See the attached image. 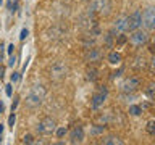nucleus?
Returning <instances> with one entry per match:
<instances>
[{
    "label": "nucleus",
    "instance_id": "1",
    "mask_svg": "<svg viewBox=\"0 0 155 145\" xmlns=\"http://www.w3.org/2000/svg\"><path fill=\"white\" fill-rule=\"evenodd\" d=\"M47 95V89L42 84H34L31 89H29V94L26 95V106L28 108H37V106L42 105L44 98Z\"/></svg>",
    "mask_w": 155,
    "mask_h": 145
},
{
    "label": "nucleus",
    "instance_id": "2",
    "mask_svg": "<svg viewBox=\"0 0 155 145\" xmlns=\"http://www.w3.org/2000/svg\"><path fill=\"white\" fill-rule=\"evenodd\" d=\"M111 10V3L110 0H92L89 11L94 14H108Z\"/></svg>",
    "mask_w": 155,
    "mask_h": 145
},
{
    "label": "nucleus",
    "instance_id": "3",
    "mask_svg": "<svg viewBox=\"0 0 155 145\" xmlns=\"http://www.w3.org/2000/svg\"><path fill=\"white\" fill-rule=\"evenodd\" d=\"M149 40V32L147 29H136V31H133V34L129 36V44L134 47H142L144 44H147Z\"/></svg>",
    "mask_w": 155,
    "mask_h": 145
},
{
    "label": "nucleus",
    "instance_id": "4",
    "mask_svg": "<svg viewBox=\"0 0 155 145\" xmlns=\"http://www.w3.org/2000/svg\"><path fill=\"white\" fill-rule=\"evenodd\" d=\"M55 129H57V123H55V119H52V118H44L41 123H37V126H36V130L42 135H52L55 132Z\"/></svg>",
    "mask_w": 155,
    "mask_h": 145
},
{
    "label": "nucleus",
    "instance_id": "5",
    "mask_svg": "<svg viewBox=\"0 0 155 145\" xmlns=\"http://www.w3.org/2000/svg\"><path fill=\"white\" fill-rule=\"evenodd\" d=\"M142 24L147 31H155V7H149L144 10Z\"/></svg>",
    "mask_w": 155,
    "mask_h": 145
},
{
    "label": "nucleus",
    "instance_id": "6",
    "mask_svg": "<svg viewBox=\"0 0 155 145\" xmlns=\"http://www.w3.org/2000/svg\"><path fill=\"white\" fill-rule=\"evenodd\" d=\"M128 31V16H120L115 19L113 27H111V36H121L123 32Z\"/></svg>",
    "mask_w": 155,
    "mask_h": 145
},
{
    "label": "nucleus",
    "instance_id": "7",
    "mask_svg": "<svg viewBox=\"0 0 155 145\" xmlns=\"http://www.w3.org/2000/svg\"><path fill=\"white\" fill-rule=\"evenodd\" d=\"M142 26V11L140 10H136L134 13H131L128 16V31H136Z\"/></svg>",
    "mask_w": 155,
    "mask_h": 145
},
{
    "label": "nucleus",
    "instance_id": "8",
    "mask_svg": "<svg viewBox=\"0 0 155 145\" xmlns=\"http://www.w3.org/2000/svg\"><path fill=\"white\" fill-rule=\"evenodd\" d=\"M66 71H68V68H66L65 63L57 61V63H53L52 68H50V76L53 79H61V77L66 76Z\"/></svg>",
    "mask_w": 155,
    "mask_h": 145
},
{
    "label": "nucleus",
    "instance_id": "9",
    "mask_svg": "<svg viewBox=\"0 0 155 145\" xmlns=\"http://www.w3.org/2000/svg\"><path fill=\"white\" fill-rule=\"evenodd\" d=\"M107 95H108V92H107L105 87H100L99 92H95L94 97H92V108H99L105 103L107 100Z\"/></svg>",
    "mask_w": 155,
    "mask_h": 145
},
{
    "label": "nucleus",
    "instance_id": "10",
    "mask_svg": "<svg viewBox=\"0 0 155 145\" xmlns=\"http://www.w3.org/2000/svg\"><path fill=\"white\" fill-rule=\"evenodd\" d=\"M140 85V81H139V77H129V79H126L123 82V85H121V89H123V92H134L137 87Z\"/></svg>",
    "mask_w": 155,
    "mask_h": 145
},
{
    "label": "nucleus",
    "instance_id": "11",
    "mask_svg": "<svg viewBox=\"0 0 155 145\" xmlns=\"http://www.w3.org/2000/svg\"><path fill=\"white\" fill-rule=\"evenodd\" d=\"M82 140H84V129L81 126H76L70 132V142L71 143H81Z\"/></svg>",
    "mask_w": 155,
    "mask_h": 145
},
{
    "label": "nucleus",
    "instance_id": "12",
    "mask_svg": "<svg viewBox=\"0 0 155 145\" xmlns=\"http://www.w3.org/2000/svg\"><path fill=\"white\" fill-rule=\"evenodd\" d=\"M100 56H102V53L97 48H89L86 52V61H99Z\"/></svg>",
    "mask_w": 155,
    "mask_h": 145
},
{
    "label": "nucleus",
    "instance_id": "13",
    "mask_svg": "<svg viewBox=\"0 0 155 145\" xmlns=\"http://www.w3.org/2000/svg\"><path fill=\"white\" fill-rule=\"evenodd\" d=\"M107 60H108L110 65H120L121 63V55L118 52H110L108 56H107Z\"/></svg>",
    "mask_w": 155,
    "mask_h": 145
},
{
    "label": "nucleus",
    "instance_id": "14",
    "mask_svg": "<svg viewBox=\"0 0 155 145\" xmlns=\"http://www.w3.org/2000/svg\"><path fill=\"white\" fill-rule=\"evenodd\" d=\"M102 143H105V145H121L123 140H121L120 137H115V135H110V137L102 140Z\"/></svg>",
    "mask_w": 155,
    "mask_h": 145
},
{
    "label": "nucleus",
    "instance_id": "15",
    "mask_svg": "<svg viewBox=\"0 0 155 145\" xmlns=\"http://www.w3.org/2000/svg\"><path fill=\"white\" fill-rule=\"evenodd\" d=\"M140 113H142V108H140L139 105H131V106H129V114H133V116H139Z\"/></svg>",
    "mask_w": 155,
    "mask_h": 145
},
{
    "label": "nucleus",
    "instance_id": "16",
    "mask_svg": "<svg viewBox=\"0 0 155 145\" xmlns=\"http://www.w3.org/2000/svg\"><path fill=\"white\" fill-rule=\"evenodd\" d=\"M145 130H147V134L155 135V121H149L147 126H145Z\"/></svg>",
    "mask_w": 155,
    "mask_h": 145
},
{
    "label": "nucleus",
    "instance_id": "17",
    "mask_svg": "<svg viewBox=\"0 0 155 145\" xmlns=\"http://www.w3.org/2000/svg\"><path fill=\"white\" fill-rule=\"evenodd\" d=\"M87 79H89V81H95L97 79V69L91 68V69L87 71Z\"/></svg>",
    "mask_w": 155,
    "mask_h": 145
},
{
    "label": "nucleus",
    "instance_id": "18",
    "mask_svg": "<svg viewBox=\"0 0 155 145\" xmlns=\"http://www.w3.org/2000/svg\"><path fill=\"white\" fill-rule=\"evenodd\" d=\"M55 134H57V137H65L66 135V127H57L55 129Z\"/></svg>",
    "mask_w": 155,
    "mask_h": 145
},
{
    "label": "nucleus",
    "instance_id": "19",
    "mask_svg": "<svg viewBox=\"0 0 155 145\" xmlns=\"http://www.w3.org/2000/svg\"><path fill=\"white\" fill-rule=\"evenodd\" d=\"M104 130H105V127H104V126H95V127L91 130V134H92V135H97V134H102Z\"/></svg>",
    "mask_w": 155,
    "mask_h": 145
},
{
    "label": "nucleus",
    "instance_id": "20",
    "mask_svg": "<svg viewBox=\"0 0 155 145\" xmlns=\"http://www.w3.org/2000/svg\"><path fill=\"white\" fill-rule=\"evenodd\" d=\"M36 140H34V135H31V134H26L23 137V143H34Z\"/></svg>",
    "mask_w": 155,
    "mask_h": 145
},
{
    "label": "nucleus",
    "instance_id": "21",
    "mask_svg": "<svg viewBox=\"0 0 155 145\" xmlns=\"http://www.w3.org/2000/svg\"><path fill=\"white\" fill-rule=\"evenodd\" d=\"M15 121H16V113L15 111H12V114H10V118H8V126L13 129V126H15Z\"/></svg>",
    "mask_w": 155,
    "mask_h": 145
},
{
    "label": "nucleus",
    "instance_id": "22",
    "mask_svg": "<svg viewBox=\"0 0 155 145\" xmlns=\"http://www.w3.org/2000/svg\"><path fill=\"white\" fill-rule=\"evenodd\" d=\"M136 61H137V63H136V68H140V66H145V60H144V56H137V58H136Z\"/></svg>",
    "mask_w": 155,
    "mask_h": 145
},
{
    "label": "nucleus",
    "instance_id": "23",
    "mask_svg": "<svg viewBox=\"0 0 155 145\" xmlns=\"http://www.w3.org/2000/svg\"><path fill=\"white\" fill-rule=\"evenodd\" d=\"M19 77H21V72H13V74L10 76V81H12V84L18 82V81H19Z\"/></svg>",
    "mask_w": 155,
    "mask_h": 145
},
{
    "label": "nucleus",
    "instance_id": "24",
    "mask_svg": "<svg viewBox=\"0 0 155 145\" xmlns=\"http://www.w3.org/2000/svg\"><path fill=\"white\" fill-rule=\"evenodd\" d=\"M28 36H29V31H28L26 27H23L21 32H19V40H24V39H26Z\"/></svg>",
    "mask_w": 155,
    "mask_h": 145
},
{
    "label": "nucleus",
    "instance_id": "25",
    "mask_svg": "<svg viewBox=\"0 0 155 145\" xmlns=\"http://www.w3.org/2000/svg\"><path fill=\"white\" fill-rule=\"evenodd\" d=\"M12 87H13L12 84H8L7 87H5V94H7V97H12L13 95V89H12Z\"/></svg>",
    "mask_w": 155,
    "mask_h": 145
},
{
    "label": "nucleus",
    "instance_id": "26",
    "mask_svg": "<svg viewBox=\"0 0 155 145\" xmlns=\"http://www.w3.org/2000/svg\"><path fill=\"white\" fill-rule=\"evenodd\" d=\"M15 63H16V58H15V55H10V60H8V66H15Z\"/></svg>",
    "mask_w": 155,
    "mask_h": 145
},
{
    "label": "nucleus",
    "instance_id": "27",
    "mask_svg": "<svg viewBox=\"0 0 155 145\" xmlns=\"http://www.w3.org/2000/svg\"><path fill=\"white\" fill-rule=\"evenodd\" d=\"M13 52H15V45H13V44H10L8 48H7V53H8V55H13Z\"/></svg>",
    "mask_w": 155,
    "mask_h": 145
},
{
    "label": "nucleus",
    "instance_id": "28",
    "mask_svg": "<svg viewBox=\"0 0 155 145\" xmlns=\"http://www.w3.org/2000/svg\"><path fill=\"white\" fill-rule=\"evenodd\" d=\"M3 77H5V66L0 65V81H2Z\"/></svg>",
    "mask_w": 155,
    "mask_h": 145
},
{
    "label": "nucleus",
    "instance_id": "29",
    "mask_svg": "<svg viewBox=\"0 0 155 145\" xmlns=\"http://www.w3.org/2000/svg\"><path fill=\"white\" fill-rule=\"evenodd\" d=\"M18 103H19V98H15V102L12 103V111H15L16 110V106H18Z\"/></svg>",
    "mask_w": 155,
    "mask_h": 145
},
{
    "label": "nucleus",
    "instance_id": "30",
    "mask_svg": "<svg viewBox=\"0 0 155 145\" xmlns=\"http://www.w3.org/2000/svg\"><path fill=\"white\" fill-rule=\"evenodd\" d=\"M3 129H5V126L0 123V143H2V135H3Z\"/></svg>",
    "mask_w": 155,
    "mask_h": 145
},
{
    "label": "nucleus",
    "instance_id": "31",
    "mask_svg": "<svg viewBox=\"0 0 155 145\" xmlns=\"http://www.w3.org/2000/svg\"><path fill=\"white\" fill-rule=\"evenodd\" d=\"M150 68H152V71L155 72V55H153V58H152V61H150Z\"/></svg>",
    "mask_w": 155,
    "mask_h": 145
},
{
    "label": "nucleus",
    "instance_id": "32",
    "mask_svg": "<svg viewBox=\"0 0 155 145\" xmlns=\"http://www.w3.org/2000/svg\"><path fill=\"white\" fill-rule=\"evenodd\" d=\"M3 110H5V105H3V102L0 100V113H3Z\"/></svg>",
    "mask_w": 155,
    "mask_h": 145
},
{
    "label": "nucleus",
    "instance_id": "33",
    "mask_svg": "<svg viewBox=\"0 0 155 145\" xmlns=\"http://www.w3.org/2000/svg\"><path fill=\"white\" fill-rule=\"evenodd\" d=\"M124 40H126V39H124V37H120V39H118V44H123Z\"/></svg>",
    "mask_w": 155,
    "mask_h": 145
},
{
    "label": "nucleus",
    "instance_id": "34",
    "mask_svg": "<svg viewBox=\"0 0 155 145\" xmlns=\"http://www.w3.org/2000/svg\"><path fill=\"white\" fill-rule=\"evenodd\" d=\"M2 3H3V0H0V5H2Z\"/></svg>",
    "mask_w": 155,
    "mask_h": 145
},
{
    "label": "nucleus",
    "instance_id": "35",
    "mask_svg": "<svg viewBox=\"0 0 155 145\" xmlns=\"http://www.w3.org/2000/svg\"><path fill=\"white\" fill-rule=\"evenodd\" d=\"M153 47H155V45H153Z\"/></svg>",
    "mask_w": 155,
    "mask_h": 145
}]
</instances>
